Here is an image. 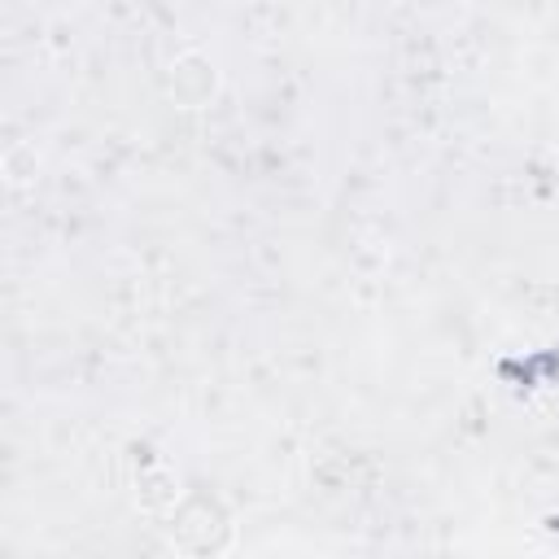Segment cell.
<instances>
[{"instance_id":"obj_1","label":"cell","mask_w":559,"mask_h":559,"mask_svg":"<svg viewBox=\"0 0 559 559\" xmlns=\"http://www.w3.org/2000/svg\"><path fill=\"white\" fill-rule=\"evenodd\" d=\"M166 92H170L175 105H183V109H201V105H210L214 92H218V70H214V61H210L201 48L179 52V57L170 61Z\"/></svg>"},{"instance_id":"obj_2","label":"cell","mask_w":559,"mask_h":559,"mask_svg":"<svg viewBox=\"0 0 559 559\" xmlns=\"http://www.w3.org/2000/svg\"><path fill=\"white\" fill-rule=\"evenodd\" d=\"M22 157H26V162H39V157H35V144H13V148L4 153V179H9L13 188H22V183L35 179V166H22Z\"/></svg>"}]
</instances>
